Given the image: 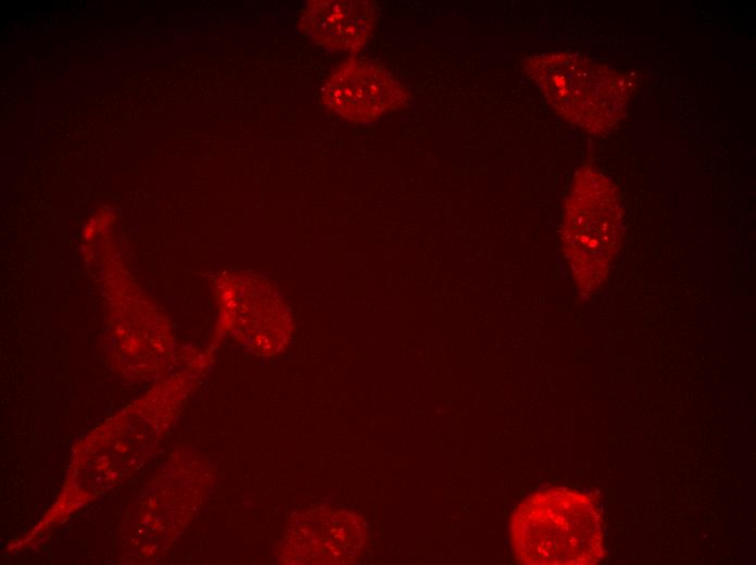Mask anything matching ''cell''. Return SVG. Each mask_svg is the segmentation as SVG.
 Segmentation results:
<instances>
[{"mask_svg": "<svg viewBox=\"0 0 756 565\" xmlns=\"http://www.w3.org/2000/svg\"><path fill=\"white\" fill-rule=\"evenodd\" d=\"M623 212L616 185L593 165L575 174L564 202L562 247L581 292L607 279L620 249Z\"/></svg>", "mask_w": 756, "mask_h": 565, "instance_id": "2", "label": "cell"}, {"mask_svg": "<svg viewBox=\"0 0 756 565\" xmlns=\"http://www.w3.org/2000/svg\"><path fill=\"white\" fill-rule=\"evenodd\" d=\"M549 104L567 122L601 135L627 113L632 83L623 73L568 52H547L521 61Z\"/></svg>", "mask_w": 756, "mask_h": 565, "instance_id": "3", "label": "cell"}, {"mask_svg": "<svg viewBox=\"0 0 756 565\" xmlns=\"http://www.w3.org/2000/svg\"><path fill=\"white\" fill-rule=\"evenodd\" d=\"M509 537L514 555L528 565H593L604 555L594 500L566 488L544 489L521 501Z\"/></svg>", "mask_w": 756, "mask_h": 565, "instance_id": "1", "label": "cell"}, {"mask_svg": "<svg viewBox=\"0 0 756 565\" xmlns=\"http://www.w3.org/2000/svg\"><path fill=\"white\" fill-rule=\"evenodd\" d=\"M411 90L382 64L368 59H349L339 64L320 88L322 105L344 120L366 124L406 106Z\"/></svg>", "mask_w": 756, "mask_h": 565, "instance_id": "4", "label": "cell"}, {"mask_svg": "<svg viewBox=\"0 0 756 565\" xmlns=\"http://www.w3.org/2000/svg\"><path fill=\"white\" fill-rule=\"evenodd\" d=\"M378 3L369 0H313L301 11L299 27L317 46L357 52L376 25Z\"/></svg>", "mask_w": 756, "mask_h": 565, "instance_id": "5", "label": "cell"}]
</instances>
